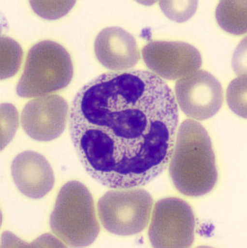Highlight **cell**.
<instances>
[{"label": "cell", "instance_id": "cell-1", "mask_svg": "<svg viewBox=\"0 0 247 248\" xmlns=\"http://www.w3.org/2000/svg\"><path fill=\"white\" fill-rule=\"evenodd\" d=\"M179 118L174 93L153 72H108L73 98L70 136L90 176L108 188H133L168 167Z\"/></svg>", "mask_w": 247, "mask_h": 248}, {"label": "cell", "instance_id": "cell-2", "mask_svg": "<svg viewBox=\"0 0 247 248\" xmlns=\"http://www.w3.org/2000/svg\"><path fill=\"white\" fill-rule=\"evenodd\" d=\"M169 172L176 189L186 196H203L215 186L218 170L212 140L195 120H186L180 125Z\"/></svg>", "mask_w": 247, "mask_h": 248}, {"label": "cell", "instance_id": "cell-3", "mask_svg": "<svg viewBox=\"0 0 247 248\" xmlns=\"http://www.w3.org/2000/svg\"><path fill=\"white\" fill-rule=\"evenodd\" d=\"M52 232L72 247H86L99 234L94 200L87 188L78 181L65 184L57 196L50 220Z\"/></svg>", "mask_w": 247, "mask_h": 248}, {"label": "cell", "instance_id": "cell-4", "mask_svg": "<svg viewBox=\"0 0 247 248\" xmlns=\"http://www.w3.org/2000/svg\"><path fill=\"white\" fill-rule=\"evenodd\" d=\"M73 75V61L65 47L42 41L28 52L16 91L22 98L45 96L68 86Z\"/></svg>", "mask_w": 247, "mask_h": 248}, {"label": "cell", "instance_id": "cell-5", "mask_svg": "<svg viewBox=\"0 0 247 248\" xmlns=\"http://www.w3.org/2000/svg\"><path fill=\"white\" fill-rule=\"evenodd\" d=\"M153 200L142 188L110 190L100 198L98 213L103 227L113 234L130 236L142 232L149 223Z\"/></svg>", "mask_w": 247, "mask_h": 248}, {"label": "cell", "instance_id": "cell-6", "mask_svg": "<svg viewBox=\"0 0 247 248\" xmlns=\"http://www.w3.org/2000/svg\"><path fill=\"white\" fill-rule=\"evenodd\" d=\"M195 218L181 199H162L154 207L148 236L154 248H189L194 239Z\"/></svg>", "mask_w": 247, "mask_h": 248}, {"label": "cell", "instance_id": "cell-7", "mask_svg": "<svg viewBox=\"0 0 247 248\" xmlns=\"http://www.w3.org/2000/svg\"><path fill=\"white\" fill-rule=\"evenodd\" d=\"M175 99L188 117L204 121L221 108L223 90L218 80L204 70H196L175 83Z\"/></svg>", "mask_w": 247, "mask_h": 248}, {"label": "cell", "instance_id": "cell-8", "mask_svg": "<svg viewBox=\"0 0 247 248\" xmlns=\"http://www.w3.org/2000/svg\"><path fill=\"white\" fill-rule=\"evenodd\" d=\"M142 55L150 71L166 80H179L202 65L200 52L185 42L152 41L143 47Z\"/></svg>", "mask_w": 247, "mask_h": 248}, {"label": "cell", "instance_id": "cell-9", "mask_svg": "<svg viewBox=\"0 0 247 248\" xmlns=\"http://www.w3.org/2000/svg\"><path fill=\"white\" fill-rule=\"evenodd\" d=\"M68 110V103L59 95L38 97L24 107L21 124L31 139L41 142L53 140L65 131Z\"/></svg>", "mask_w": 247, "mask_h": 248}, {"label": "cell", "instance_id": "cell-10", "mask_svg": "<svg viewBox=\"0 0 247 248\" xmlns=\"http://www.w3.org/2000/svg\"><path fill=\"white\" fill-rule=\"evenodd\" d=\"M94 50L98 62L114 71L131 69L140 59L135 37L117 26L106 28L99 32L95 39Z\"/></svg>", "mask_w": 247, "mask_h": 248}, {"label": "cell", "instance_id": "cell-11", "mask_svg": "<svg viewBox=\"0 0 247 248\" xmlns=\"http://www.w3.org/2000/svg\"><path fill=\"white\" fill-rule=\"evenodd\" d=\"M11 174L18 189L29 198H44L55 185L51 166L37 152L29 151L16 156L11 164Z\"/></svg>", "mask_w": 247, "mask_h": 248}, {"label": "cell", "instance_id": "cell-12", "mask_svg": "<svg viewBox=\"0 0 247 248\" xmlns=\"http://www.w3.org/2000/svg\"><path fill=\"white\" fill-rule=\"evenodd\" d=\"M216 18L222 29L239 35L247 32V1H221L216 10Z\"/></svg>", "mask_w": 247, "mask_h": 248}, {"label": "cell", "instance_id": "cell-13", "mask_svg": "<svg viewBox=\"0 0 247 248\" xmlns=\"http://www.w3.org/2000/svg\"><path fill=\"white\" fill-rule=\"evenodd\" d=\"M23 59L22 47L6 36L1 37V79L14 76L20 68Z\"/></svg>", "mask_w": 247, "mask_h": 248}, {"label": "cell", "instance_id": "cell-14", "mask_svg": "<svg viewBox=\"0 0 247 248\" xmlns=\"http://www.w3.org/2000/svg\"><path fill=\"white\" fill-rule=\"evenodd\" d=\"M227 104L230 109L247 118V77H239L231 82L227 91Z\"/></svg>", "mask_w": 247, "mask_h": 248}, {"label": "cell", "instance_id": "cell-15", "mask_svg": "<svg viewBox=\"0 0 247 248\" xmlns=\"http://www.w3.org/2000/svg\"><path fill=\"white\" fill-rule=\"evenodd\" d=\"M75 1H30L31 7L39 17L48 20L59 19L66 16L73 6Z\"/></svg>", "mask_w": 247, "mask_h": 248}, {"label": "cell", "instance_id": "cell-16", "mask_svg": "<svg viewBox=\"0 0 247 248\" xmlns=\"http://www.w3.org/2000/svg\"><path fill=\"white\" fill-rule=\"evenodd\" d=\"M160 6L167 17L178 23L189 20L195 14L197 1H160Z\"/></svg>", "mask_w": 247, "mask_h": 248}]
</instances>
